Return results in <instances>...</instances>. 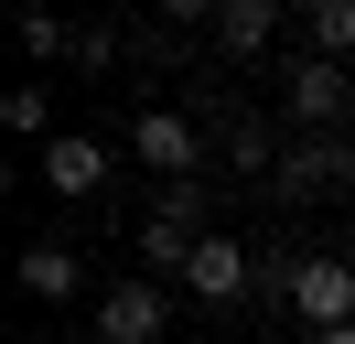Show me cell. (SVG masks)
I'll return each mask as SVG.
<instances>
[{"mask_svg":"<svg viewBox=\"0 0 355 344\" xmlns=\"http://www.w3.org/2000/svg\"><path fill=\"white\" fill-rule=\"evenodd\" d=\"M205 237H216L205 226V183H162V205L140 215V280H183Z\"/></svg>","mask_w":355,"mask_h":344,"instance_id":"obj_1","label":"cell"},{"mask_svg":"<svg viewBox=\"0 0 355 344\" xmlns=\"http://www.w3.org/2000/svg\"><path fill=\"white\" fill-rule=\"evenodd\" d=\"M280 108H291V129H302V140H345L355 76H345V64H323V54H302V64H291V86H280Z\"/></svg>","mask_w":355,"mask_h":344,"instance_id":"obj_2","label":"cell"},{"mask_svg":"<svg viewBox=\"0 0 355 344\" xmlns=\"http://www.w3.org/2000/svg\"><path fill=\"white\" fill-rule=\"evenodd\" d=\"M291 312H302L312 334H345V322H355V258H345V248H302V269H291Z\"/></svg>","mask_w":355,"mask_h":344,"instance_id":"obj_3","label":"cell"},{"mask_svg":"<svg viewBox=\"0 0 355 344\" xmlns=\"http://www.w3.org/2000/svg\"><path fill=\"white\" fill-rule=\"evenodd\" d=\"M130 150H140V172H162V183H205V129L183 119V108H140V129H130Z\"/></svg>","mask_w":355,"mask_h":344,"instance_id":"obj_4","label":"cell"},{"mask_svg":"<svg viewBox=\"0 0 355 344\" xmlns=\"http://www.w3.org/2000/svg\"><path fill=\"white\" fill-rule=\"evenodd\" d=\"M97 334H108V344H162V334H173L162 280H119V291H97Z\"/></svg>","mask_w":355,"mask_h":344,"instance_id":"obj_5","label":"cell"},{"mask_svg":"<svg viewBox=\"0 0 355 344\" xmlns=\"http://www.w3.org/2000/svg\"><path fill=\"white\" fill-rule=\"evenodd\" d=\"M280 205H312V194H345V140H291L280 172H269Z\"/></svg>","mask_w":355,"mask_h":344,"instance_id":"obj_6","label":"cell"},{"mask_svg":"<svg viewBox=\"0 0 355 344\" xmlns=\"http://www.w3.org/2000/svg\"><path fill=\"white\" fill-rule=\"evenodd\" d=\"M205 22H216V54L226 64H248V54H269V43H280V0H216V11H205Z\"/></svg>","mask_w":355,"mask_h":344,"instance_id":"obj_7","label":"cell"},{"mask_svg":"<svg viewBox=\"0 0 355 344\" xmlns=\"http://www.w3.org/2000/svg\"><path fill=\"white\" fill-rule=\"evenodd\" d=\"M183 291H194V301H237V291H259V258H248L237 237H205L194 269H183Z\"/></svg>","mask_w":355,"mask_h":344,"instance_id":"obj_8","label":"cell"},{"mask_svg":"<svg viewBox=\"0 0 355 344\" xmlns=\"http://www.w3.org/2000/svg\"><path fill=\"white\" fill-rule=\"evenodd\" d=\"M33 172H44L54 194H97V183H108V150H97L87 129H65V140H44V162H33Z\"/></svg>","mask_w":355,"mask_h":344,"instance_id":"obj_9","label":"cell"},{"mask_svg":"<svg viewBox=\"0 0 355 344\" xmlns=\"http://www.w3.org/2000/svg\"><path fill=\"white\" fill-rule=\"evenodd\" d=\"M76 280H87V258H76L65 237H33L22 248V291L33 301H76Z\"/></svg>","mask_w":355,"mask_h":344,"instance_id":"obj_10","label":"cell"},{"mask_svg":"<svg viewBox=\"0 0 355 344\" xmlns=\"http://www.w3.org/2000/svg\"><path fill=\"white\" fill-rule=\"evenodd\" d=\"M302 43H312L323 64H345V54H355V0H302Z\"/></svg>","mask_w":355,"mask_h":344,"instance_id":"obj_11","label":"cell"},{"mask_svg":"<svg viewBox=\"0 0 355 344\" xmlns=\"http://www.w3.org/2000/svg\"><path fill=\"white\" fill-rule=\"evenodd\" d=\"M226 172H259V183L280 172V140H269V119H248V108L226 119Z\"/></svg>","mask_w":355,"mask_h":344,"instance_id":"obj_12","label":"cell"},{"mask_svg":"<svg viewBox=\"0 0 355 344\" xmlns=\"http://www.w3.org/2000/svg\"><path fill=\"white\" fill-rule=\"evenodd\" d=\"M0 119L22 129V140H65V129H54V97H44V86H0Z\"/></svg>","mask_w":355,"mask_h":344,"instance_id":"obj_13","label":"cell"},{"mask_svg":"<svg viewBox=\"0 0 355 344\" xmlns=\"http://www.w3.org/2000/svg\"><path fill=\"white\" fill-rule=\"evenodd\" d=\"M22 54H33V64H54V54H76V33H65L54 11H33V22H22Z\"/></svg>","mask_w":355,"mask_h":344,"instance_id":"obj_14","label":"cell"},{"mask_svg":"<svg viewBox=\"0 0 355 344\" xmlns=\"http://www.w3.org/2000/svg\"><path fill=\"white\" fill-rule=\"evenodd\" d=\"M312 344H355V322H345V334H312Z\"/></svg>","mask_w":355,"mask_h":344,"instance_id":"obj_15","label":"cell"},{"mask_svg":"<svg viewBox=\"0 0 355 344\" xmlns=\"http://www.w3.org/2000/svg\"><path fill=\"white\" fill-rule=\"evenodd\" d=\"M345 194H355V140H345Z\"/></svg>","mask_w":355,"mask_h":344,"instance_id":"obj_16","label":"cell"}]
</instances>
